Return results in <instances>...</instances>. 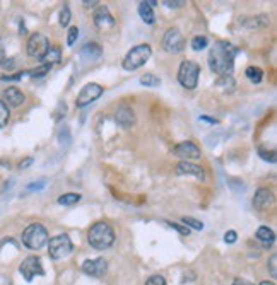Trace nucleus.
Here are the masks:
<instances>
[{"label": "nucleus", "instance_id": "obj_1", "mask_svg": "<svg viewBox=\"0 0 277 285\" xmlns=\"http://www.w3.org/2000/svg\"><path fill=\"white\" fill-rule=\"evenodd\" d=\"M236 55H238V48L233 46L229 41H222V40L216 41L207 56L209 68L221 77L229 76V72L233 70L234 56Z\"/></svg>", "mask_w": 277, "mask_h": 285}, {"label": "nucleus", "instance_id": "obj_2", "mask_svg": "<svg viewBox=\"0 0 277 285\" xmlns=\"http://www.w3.org/2000/svg\"><path fill=\"white\" fill-rule=\"evenodd\" d=\"M88 242L94 250H108L115 242V230L108 222H96L88 230Z\"/></svg>", "mask_w": 277, "mask_h": 285}, {"label": "nucleus", "instance_id": "obj_3", "mask_svg": "<svg viewBox=\"0 0 277 285\" xmlns=\"http://www.w3.org/2000/svg\"><path fill=\"white\" fill-rule=\"evenodd\" d=\"M152 50L149 44H137L127 53V56L123 58V68L129 70V72H134V70L140 68L142 65L147 64V60L151 58Z\"/></svg>", "mask_w": 277, "mask_h": 285}, {"label": "nucleus", "instance_id": "obj_4", "mask_svg": "<svg viewBox=\"0 0 277 285\" xmlns=\"http://www.w3.org/2000/svg\"><path fill=\"white\" fill-rule=\"evenodd\" d=\"M23 242L30 250L38 251L48 242V230L41 224H30L23 232Z\"/></svg>", "mask_w": 277, "mask_h": 285}, {"label": "nucleus", "instance_id": "obj_5", "mask_svg": "<svg viewBox=\"0 0 277 285\" xmlns=\"http://www.w3.org/2000/svg\"><path fill=\"white\" fill-rule=\"evenodd\" d=\"M198 76H200V65L197 62L185 60L180 64L178 82L185 89H195L198 84Z\"/></svg>", "mask_w": 277, "mask_h": 285}, {"label": "nucleus", "instance_id": "obj_6", "mask_svg": "<svg viewBox=\"0 0 277 285\" xmlns=\"http://www.w3.org/2000/svg\"><path fill=\"white\" fill-rule=\"evenodd\" d=\"M74 246L67 234H59L48 241V254L52 260H62L72 253Z\"/></svg>", "mask_w": 277, "mask_h": 285}, {"label": "nucleus", "instance_id": "obj_7", "mask_svg": "<svg viewBox=\"0 0 277 285\" xmlns=\"http://www.w3.org/2000/svg\"><path fill=\"white\" fill-rule=\"evenodd\" d=\"M48 48H50V41L41 32H33L30 40H28V55L31 58L41 60L45 56V53L48 52Z\"/></svg>", "mask_w": 277, "mask_h": 285}, {"label": "nucleus", "instance_id": "obj_8", "mask_svg": "<svg viewBox=\"0 0 277 285\" xmlns=\"http://www.w3.org/2000/svg\"><path fill=\"white\" fill-rule=\"evenodd\" d=\"M103 92H105V88L96 84V82L86 84L84 88L81 89L79 96H77V99H76V106H77V108H86L88 104L96 101L98 98H101Z\"/></svg>", "mask_w": 277, "mask_h": 285}, {"label": "nucleus", "instance_id": "obj_9", "mask_svg": "<svg viewBox=\"0 0 277 285\" xmlns=\"http://www.w3.org/2000/svg\"><path fill=\"white\" fill-rule=\"evenodd\" d=\"M163 48L166 50L168 53H180V52H183L185 40H183V36H181V32H180L178 28H169V30L164 32Z\"/></svg>", "mask_w": 277, "mask_h": 285}, {"label": "nucleus", "instance_id": "obj_10", "mask_svg": "<svg viewBox=\"0 0 277 285\" xmlns=\"http://www.w3.org/2000/svg\"><path fill=\"white\" fill-rule=\"evenodd\" d=\"M19 272L28 282H31L35 276L38 275H45V270H43V265H41V260L38 256H28L19 266Z\"/></svg>", "mask_w": 277, "mask_h": 285}, {"label": "nucleus", "instance_id": "obj_11", "mask_svg": "<svg viewBox=\"0 0 277 285\" xmlns=\"http://www.w3.org/2000/svg\"><path fill=\"white\" fill-rule=\"evenodd\" d=\"M173 154H175L176 158H180L183 160H190V162H192L193 159H200L202 152L193 142L185 140V142H180L178 146L173 147Z\"/></svg>", "mask_w": 277, "mask_h": 285}, {"label": "nucleus", "instance_id": "obj_12", "mask_svg": "<svg viewBox=\"0 0 277 285\" xmlns=\"http://www.w3.org/2000/svg\"><path fill=\"white\" fill-rule=\"evenodd\" d=\"M106 270H108V263H106L105 258H94V260H86L82 263V272L89 276H96V278H101L105 276Z\"/></svg>", "mask_w": 277, "mask_h": 285}, {"label": "nucleus", "instance_id": "obj_13", "mask_svg": "<svg viewBox=\"0 0 277 285\" xmlns=\"http://www.w3.org/2000/svg\"><path fill=\"white\" fill-rule=\"evenodd\" d=\"M115 120L122 128H130L135 123V113L129 104H122L115 113Z\"/></svg>", "mask_w": 277, "mask_h": 285}, {"label": "nucleus", "instance_id": "obj_14", "mask_svg": "<svg viewBox=\"0 0 277 285\" xmlns=\"http://www.w3.org/2000/svg\"><path fill=\"white\" fill-rule=\"evenodd\" d=\"M94 24H96L99 30H108V28H111L115 24L113 16L110 14L106 6H99L96 12H94Z\"/></svg>", "mask_w": 277, "mask_h": 285}, {"label": "nucleus", "instance_id": "obj_15", "mask_svg": "<svg viewBox=\"0 0 277 285\" xmlns=\"http://www.w3.org/2000/svg\"><path fill=\"white\" fill-rule=\"evenodd\" d=\"M176 174L183 176V174H190V176H195L198 180H204L205 174H204V169L197 164L190 162V160H181V162L176 164Z\"/></svg>", "mask_w": 277, "mask_h": 285}, {"label": "nucleus", "instance_id": "obj_16", "mask_svg": "<svg viewBox=\"0 0 277 285\" xmlns=\"http://www.w3.org/2000/svg\"><path fill=\"white\" fill-rule=\"evenodd\" d=\"M26 101V96L23 94V90L18 88H7L4 90V102L12 108H19L23 102Z\"/></svg>", "mask_w": 277, "mask_h": 285}, {"label": "nucleus", "instance_id": "obj_17", "mask_svg": "<svg viewBox=\"0 0 277 285\" xmlns=\"http://www.w3.org/2000/svg\"><path fill=\"white\" fill-rule=\"evenodd\" d=\"M274 202V193L270 192L268 188H258L257 193H255L253 196V206L257 210H262L265 208V206H268Z\"/></svg>", "mask_w": 277, "mask_h": 285}, {"label": "nucleus", "instance_id": "obj_18", "mask_svg": "<svg viewBox=\"0 0 277 285\" xmlns=\"http://www.w3.org/2000/svg\"><path fill=\"white\" fill-rule=\"evenodd\" d=\"M103 55V48L98 43H86L81 48V56L84 60H98Z\"/></svg>", "mask_w": 277, "mask_h": 285}, {"label": "nucleus", "instance_id": "obj_19", "mask_svg": "<svg viewBox=\"0 0 277 285\" xmlns=\"http://www.w3.org/2000/svg\"><path fill=\"white\" fill-rule=\"evenodd\" d=\"M62 60V52L59 46H52L50 44L48 52L45 53V56L41 58V62H43V65H50L52 67L53 64H59V62Z\"/></svg>", "mask_w": 277, "mask_h": 285}, {"label": "nucleus", "instance_id": "obj_20", "mask_svg": "<svg viewBox=\"0 0 277 285\" xmlns=\"http://www.w3.org/2000/svg\"><path fill=\"white\" fill-rule=\"evenodd\" d=\"M137 10H139L140 19H142L144 22H146V24H154L156 16H154V10H152V7H149L146 2H140Z\"/></svg>", "mask_w": 277, "mask_h": 285}, {"label": "nucleus", "instance_id": "obj_21", "mask_svg": "<svg viewBox=\"0 0 277 285\" xmlns=\"http://www.w3.org/2000/svg\"><path fill=\"white\" fill-rule=\"evenodd\" d=\"M255 236H257L258 241H262V242H268V244H270V242L275 239L274 230H272V229H268V227H265V226L258 227V229H257V234H255Z\"/></svg>", "mask_w": 277, "mask_h": 285}, {"label": "nucleus", "instance_id": "obj_22", "mask_svg": "<svg viewBox=\"0 0 277 285\" xmlns=\"http://www.w3.org/2000/svg\"><path fill=\"white\" fill-rule=\"evenodd\" d=\"M245 76L248 77V80H250V82L258 84V82L262 80V77H263V72H262V68H258V67H248L245 70Z\"/></svg>", "mask_w": 277, "mask_h": 285}, {"label": "nucleus", "instance_id": "obj_23", "mask_svg": "<svg viewBox=\"0 0 277 285\" xmlns=\"http://www.w3.org/2000/svg\"><path fill=\"white\" fill-rule=\"evenodd\" d=\"M139 82L142 86H146V88H158L161 84V79L158 76H154V74H146V76L140 77Z\"/></svg>", "mask_w": 277, "mask_h": 285}, {"label": "nucleus", "instance_id": "obj_24", "mask_svg": "<svg viewBox=\"0 0 277 285\" xmlns=\"http://www.w3.org/2000/svg\"><path fill=\"white\" fill-rule=\"evenodd\" d=\"M81 202V195L79 193H65V195H62L59 198V204L60 205H76Z\"/></svg>", "mask_w": 277, "mask_h": 285}, {"label": "nucleus", "instance_id": "obj_25", "mask_svg": "<svg viewBox=\"0 0 277 285\" xmlns=\"http://www.w3.org/2000/svg\"><path fill=\"white\" fill-rule=\"evenodd\" d=\"M9 118H11V113H9V106L0 99V128H4L9 123Z\"/></svg>", "mask_w": 277, "mask_h": 285}, {"label": "nucleus", "instance_id": "obj_26", "mask_svg": "<svg viewBox=\"0 0 277 285\" xmlns=\"http://www.w3.org/2000/svg\"><path fill=\"white\" fill-rule=\"evenodd\" d=\"M207 44H209L207 36H195V38L192 40V48L195 50V52H202Z\"/></svg>", "mask_w": 277, "mask_h": 285}, {"label": "nucleus", "instance_id": "obj_27", "mask_svg": "<svg viewBox=\"0 0 277 285\" xmlns=\"http://www.w3.org/2000/svg\"><path fill=\"white\" fill-rule=\"evenodd\" d=\"M70 19H72V14H70V7L69 4H64V7H62L60 10V26H69Z\"/></svg>", "mask_w": 277, "mask_h": 285}, {"label": "nucleus", "instance_id": "obj_28", "mask_svg": "<svg viewBox=\"0 0 277 285\" xmlns=\"http://www.w3.org/2000/svg\"><path fill=\"white\" fill-rule=\"evenodd\" d=\"M181 222L185 224V227H192V229H195V230L204 229V222L197 220V218H193V217H183L181 218Z\"/></svg>", "mask_w": 277, "mask_h": 285}, {"label": "nucleus", "instance_id": "obj_29", "mask_svg": "<svg viewBox=\"0 0 277 285\" xmlns=\"http://www.w3.org/2000/svg\"><path fill=\"white\" fill-rule=\"evenodd\" d=\"M251 20H246V26L248 28H257V26H265L268 22V18L267 16H258V18H250Z\"/></svg>", "mask_w": 277, "mask_h": 285}, {"label": "nucleus", "instance_id": "obj_30", "mask_svg": "<svg viewBox=\"0 0 277 285\" xmlns=\"http://www.w3.org/2000/svg\"><path fill=\"white\" fill-rule=\"evenodd\" d=\"M50 65H41V67L38 68H35V70H30V72H26L28 76H31V77H43L45 74H48L50 72Z\"/></svg>", "mask_w": 277, "mask_h": 285}, {"label": "nucleus", "instance_id": "obj_31", "mask_svg": "<svg viewBox=\"0 0 277 285\" xmlns=\"http://www.w3.org/2000/svg\"><path fill=\"white\" fill-rule=\"evenodd\" d=\"M77 38H79V28H77V26L70 28L69 34H67V44H69V46H72V44L76 43Z\"/></svg>", "mask_w": 277, "mask_h": 285}, {"label": "nucleus", "instance_id": "obj_32", "mask_svg": "<svg viewBox=\"0 0 277 285\" xmlns=\"http://www.w3.org/2000/svg\"><path fill=\"white\" fill-rule=\"evenodd\" d=\"M268 270H270L272 278H275L277 276V254H272L270 258H268Z\"/></svg>", "mask_w": 277, "mask_h": 285}, {"label": "nucleus", "instance_id": "obj_33", "mask_svg": "<svg viewBox=\"0 0 277 285\" xmlns=\"http://www.w3.org/2000/svg\"><path fill=\"white\" fill-rule=\"evenodd\" d=\"M146 285H166V280H164V276H161V275H152L146 282Z\"/></svg>", "mask_w": 277, "mask_h": 285}, {"label": "nucleus", "instance_id": "obj_34", "mask_svg": "<svg viewBox=\"0 0 277 285\" xmlns=\"http://www.w3.org/2000/svg\"><path fill=\"white\" fill-rule=\"evenodd\" d=\"M166 224L171 227V229H175V230H178L180 234H183V236H187V234L190 232L188 227H185V226H181V224H176V222H166Z\"/></svg>", "mask_w": 277, "mask_h": 285}, {"label": "nucleus", "instance_id": "obj_35", "mask_svg": "<svg viewBox=\"0 0 277 285\" xmlns=\"http://www.w3.org/2000/svg\"><path fill=\"white\" fill-rule=\"evenodd\" d=\"M47 186V180H40V181H35L33 184L28 186V192H38V190H43Z\"/></svg>", "mask_w": 277, "mask_h": 285}, {"label": "nucleus", "instance_id": "obj_36", "mask_svg": "<svg viewBox=\"0 0 277 285\" xmlns=\"http://www.w3.org/2000/svg\"><path fill=\"white\" fill-rule=\"evenodd\" d=\"M163 4L166 7H169V9H178V7L187 6V2H183V0H175V2H171V0H164Z\"/></svg>", "mask_w": 277, "mask_h": 285}, {"label": "nucleus", "instance_id": "obj_37", "mask_svg": "<svg viewBox=\"0 0 277 285\" xmlns=\"http://www.w3.org/2000/svg\"><path fill=\"white\" fill-rule=\"evenodd\" d=\"M236 238H238L236 230H228V232L224 234V241L228 242V244H233V242H236Z\"/></svg>", "mask_w": 277, "mask_h": 285}, {"label": "nucleus", "instance_id": "obj_38", "mask_svg": "<svg viewBox=\"0 0 277 285\" xmlns=\"http://www.w3.org/2000/svg\"><path fill=\"white\" fill-rule=\"evenodd\" d=\"M260 156H262V159L270 160V162H275V152H270V154H267V152L260 150Z\"/></svg>", "mask_w": 277, "mask_h": 285}, {"label": "nucleus", "instance_id": "obj_39", "mask_svg": "<svg viewBox=\"0 0 277 285\" xmlns=\"http://www.w3.org/2000/svg\"><path fill=\"white\" fill-rule=\"evenodd\" d=\"M33 164V158H26L24 160H21L19 162V169H26V168H30Z\"/></svg>", "mask_w": 277, "mask_h": 285}, {"label": "nucleus", "instance_id": "obj_40", "mask_svg": "<svg viewBox=\"0 0 277 285\" xmlns=\"http://www.w3.org/2000/svg\"><path fill=\"white\" fill-rule=\"evenodd\" d=\"M233 285H253V284L248 282V280H245V278H234Z\"/></svg>", "mask_w": 277, "mask_h": 285}, {"label": "nucleus", "instance_id": "obj_41", "mask_svg": "<svg viewBox=\"0 0 277 285\" xmlns=\"http://www.w3.org/2000/svg\"><path fill=\"white\" fill-rule=\"evenodd\" d=\"M202 122H207L210 125H217V120L216 118H209V116H200Z\"/></svg>", "mask_w": 277, "mask_h": 285}, {"label": "nucleus", "instance_id": "obj_42", "mask_svg": "<svg viewBox=\"0 0 277 285\" xmlns=\"http://www.w3.org/2000/svg\"><path fill=\"white\" fill-rule=\"evenodd\" d=\"M98 0H93V2H88V0H86V2H84V6L86 7H94V6H98Z\"/></svg>", "mask_w": 277, "mask_h": 285}, {"label": "nucleus", "instance_id": "obj_43", "mask_svg": "<svg viewBox=\"0 0 277 285\" xmlns=\"http://www.w3.org/2000/svg\"><path fill=\"white\" fill-rule=\"evenodd\" d=\"M260 285H274V284H268V282H262Z\"/></svg>", "mask_w": 277, "mask_h": 285}]
</instances>
